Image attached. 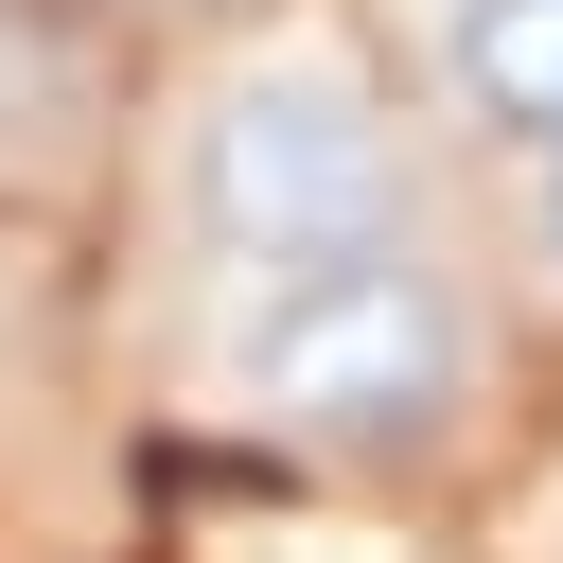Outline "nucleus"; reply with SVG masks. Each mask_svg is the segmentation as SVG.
Here are the masks:
<instances>
[{"label":"nucleus","mask_w":563,"mask_h":563,"mask_svg":"<svg viewBox=\"0 0 563 563\" xmlns=\"http://www.w3.org/2000/svg\"><path fill=\"white\" fill-rule=\"evenodd\" d=\"M211 369H229V405H246L264 440H299V457H422V440L475 422L493 317H475V282H457V246L422 229V246H387V264L282 299V317H246V334H211Z\"/></svg>","instance_id":"2"},{"label":"nucleus","mask_w":563,"mask_h":563,"mask_svg":"<svg viewBox=\"0 0 563 563\" xmlns=\"http://www.w3.org/2000/svg\"><path fill=\"white\" fill-rule=\"evenodd\" d=\"M440 194H422V141L387 106V70L352 35H246L194 106H176V282H194V334H246L387 246H422Z\"/></svg>","instance_id":"1"},{"label":"nucleus","mask_w":563,"mask_h":563,"mask_svg":"<svg viewBox=\"0 0 563 563\" xmlns=\"http://www.w3.org/2000/svg\"><path fill=\"white\" fill-rule=\"evenodd\" d=\"M422 88L475 158L563 141V0H422Z\"/></svg>","instance_id":"3"},{"label":"nucleus","mask_w":563,"mask_h":563,"mask_svg":"<svg viewBox=\"0 0 563 563\" xmlns=\"http://www.w3.org/2000/svg\"><path fill=\"white\" fill-rule=\"evenodd\" d=\"M493 194H510V282L563 317V141H528V158H493Z\"/></svg>","instance_id":"4"}]
</instances>
